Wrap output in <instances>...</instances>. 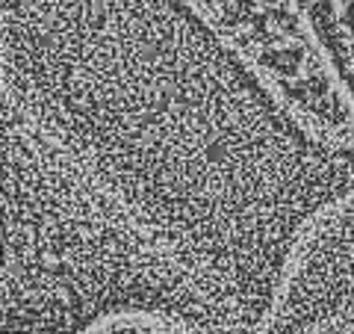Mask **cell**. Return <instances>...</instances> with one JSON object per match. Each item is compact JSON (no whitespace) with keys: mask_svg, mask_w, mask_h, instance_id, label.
I'll list each match as a JSON object with an SVG mask.
<instances>
[{"mask_svg":"<svg viewBox=\"0 0 354 334\" xmlns=\"http://www.w3.org/2000/svg\"><path fill=\"white\" fill-rule=\"evenodd\" d=\"M354 317V195L304 240L266 331L301 334Z\"/></svg>","mask_w":354,"mask_h":334,"instance_id":"3","label":"cell"},{"mask_svg":"<svg viewBox=\"0 0 354 334\" xmlns=\"http://www.w3.org/2000/svg\"><path fill=\"white\" fill-rule=\"evenodd\" d=\"M3 251V334H103L127 319L242 334L189 269L6 101Z\"/></svg>","mask_w":354,"mask_h":334,"instance_id":"2","label":"cell"},{"mask_svg":"<svg viewBox=\"0 0 354 334\" xmlns=\"http://www.w3.org/2000/svg\"><path fill=\"white\" fill-rule=\"evenodd\" d=\"M3 101L189 269L271 322L354 154L304 127L186 0H3Z\"/></svg>","mask_w":354,"mask_h":334,"instance_id":"1","label":"cell"},{"mask_svg":"<svg viewBox=\"0 0 354 334\" xmlns=\"http://www.w3.org/2000/svg\"><path fill=\"white\" fill-rule=\"evenodd\" d=\"M103 334H183V331H153V328H109ZM301 334H354V317L339 319V322H331V325H322V328H313V331H301Z\"/></svg>","mask_w":354,"mask_h":334,"instance_id":"4","label":"cell"}]
</instances>
